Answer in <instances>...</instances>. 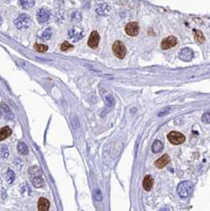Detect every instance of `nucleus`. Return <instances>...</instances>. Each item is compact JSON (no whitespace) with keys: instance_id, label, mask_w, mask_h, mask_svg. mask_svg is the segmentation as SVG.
I'll return each instance as SVG.
<instances>
[{"instance_id":"bb28decb","label":"nucleus","mask_w":210,"mask_h":211,"mask_svg":"<svg viewBox=\"0 0 210 211\" xmlns=\"http://www.w3.org/2000/svg\"><path fill=\"white\" fill-rule=\"evenodd\" d=\"M71 48H73V47H72V45H71V44H69L68 42H63V43L61 44V47H60V49H61L62 51H67V50L71 49Z\"/></svg>"},{"instance_id":"7ed1b4c3","label":"nucleus","mask_w":210,"mask_h":211,"mask_svg":"<svg viewBox=\"0 0 210 211\" xmlns=\"http://www.w3.org/2000/svg\"><path fill=\"white\" fill-rule=\"evenodd\" d=\"M112 49H113V53L117 57L124 58V57H126L127 49H126V46L124 45V43H122L121 41H116L113 44Z\"/></svg>"},{"instance_id":"b1692460","label":"nucleus","mask_w":210,"mask_h":211,"mask_svg":"<svg viewBox=\"0 0 210 211\" xmlns=\"http://www.w3.org/2000/svg\"><path fill=\"white\" fill-rule=\"evenodd\" d=\"M108 11H109V7H108L107 5H105V4L100 5V6L98 7V8L96 9V12H97V14H99V15H105V14L108 13Z\"/></svg>"},{"instance_id":"cd10ccee","label":"nucleus","mask_w":210,"mask_h":211,"mask_svg":"<svg viewBox=\"0 0 210 211\" xmlns=\"http://www.w3.org/2000/svg\"><path fill=\"white\" fill-rule=\"evenodd\" d=\"M96 199L97 200H101V199H102V197H101V194H100V191L99 190H96Z\"/></svg>"},{"instance_id":"c756f323","label":"nucleus","mask_w":210,"mask_h":211,"mask_svg":"<svg viewBox=\"0 0 210 211\" xmlns=\"http://www.w3.org/2000/svg\"><path fill=\"white\" fill-rule=\"evenodd\" d=\"M1 115H2V113H1V110H0V117H1Z\"/></svg>"},{"instance_id":"a211bd4d","label":"nucleus","mask_w":210,"mask_h":211,"mask_svg":"<svg viewBox=\"0 0 210 211\" xmlns=\"http://www.w3.org/2000/svg\"><path fill=\"white\" fill-rule=\"evenodd\" d=\"M15 180V173L12 170H8L6 173V181L8 184H12Z\"/></svg>"},{"instance_id":"c85d7f7f","label":"nucleus","mask_w":210,"mask_h":211,"mask_svg":"<svg viewBox=\"0 0 210 211\" xmlns=\"http://www.w3.org/2000/svg\"><path fill=\"white\" fill-rule=\"evenodd\" d=\"M2 24V19H1V17H0V25Z\"/></svg>"},{"instance_id":"ddd939ff","label":"nucleus","mask_w":210,"mask_h":211,"mask_svg":"<svg viewBox=\"0 0 210 211\" xmlns=\"http://www.w3.org/2000/svg\"><path fill=\"white\" fill-rule=\"evenodd\" d=\"M154 185V180L150 175H146L143 180V188L146 191H150Z\"/></svg>"},{"instance_id":"4468645a","label":"nucleus","mask_w":210,"mask_h":211,"mask_svg":"<svg viewBox=\"0 0 210 211\" xmlns=\"http://www.w3.org/2000/svg\"><path fill=\"white\" fill-rule=\"evenodd\" d=\"M12 133V131L9 129L8 126H4L0 130V141H2L4 139H6L7 137H9Z\"/></svg>"},{"instance_id":"6ab92c4d","label":"nucleus","mask_w":210,"mask_h":211,"mask_svg":"<svg viewBox=\"0 0 210 211\" xmlns=\"http://www.w3.org/2000/svg\"><path fill=\"white\" fill-rule=\"evenodd\" d=\"M32 183L35 187L37 188H40L44 185V181L42 180V178L40 176H36L32 178Z\"/></svg>"},{"instance_id":"aec40b11","label":"nucleus","mask_w":210,"mask_h":211,"mask_svg":"<svg viewBox=\"0 0 210 211\" xmlns=\"http://www.w3.org/2000/svg\"><path fill=\"white\" fill-rule=\"evenodd\" d=\"M1 107H2L3 111L5 112L6 118H8V119H12V118H13V114H12V111L10 110V108L8 107V105L5 104V103H2V104H1Z\"/></svg>"},{"instance_id":"20e7f679","label":"nucleus","mask_w":210,"mask_h":211,"mask_svg":"<svg viewBox=\"0 0 210 211\" xmlns=\"http://www.w3.org/2000/svg\"><path fill=\"white\" fill-rule=\"evenodd\" d=\"M167 138L170 143L174 145H180L185 141V136L178 131H171L167 134Z\"/></svg>"},{"instance_id":"393cba45","label":"nucleus","mask_w":210,"mask_h":211,"mask_svg":"<svg viewBox=\"0 0 210 211\" xmlns=\"http://www.w3.org/2000/svg\"><path fill=\"white\" fill-rule=\"evenodd\" d=\"M34 48H35L36 51L40 52V53H44L48 50V47H47L46 45H42V44H36L34 46Z\"/></svg>"},{"instance_id":"f8f14e48","label":"nucleus","mask_w":210,"mask_h":211,"mask_svg":"<svg viewBox=\"0 0 210 211\" xmlns=\"http://www.w3.org/2000/svg\"><path fill=\"white\" fill-rule=\"evenodd\" d=\"M50 207L49 200L45 198H40L38 200V210L39 211H47Z\"/></svg>"},{"instance_id":"423d86ee","label":"nucleus","mask_w":210,"mask_h":211,"mask_svg":"<svg viewBox=\"0 0 210 211\" xmlns=\"http://www.w3.org/2000/svg\"><path fill=\"white\" fill-rule=\"evenodd\" d=\"M126 32L129 36H136L139 33V25L137 22H129L126 25Z\"/></svg>"},{"instance_id":"39448f33","label":"nucleus","mask_w":210,"mask_h":211,"mask_svg":"<svg viewBox=\"0 0 210 211\" xmlns=\"http://www.w3.org/2000/svg\"><path fill=\"white\" fill-rule=\"evenodd\" d=\"M68 37L73 42H78L84 37V32L79 27H73L68 31Z\"/></svg>"},{"instance_id":"f03ea898","label":"nucleus","mask_w":210,"mask_h":211,"mask_svg":"<svg viewBox=\"0 0 210 211\" xmlns=\"http://www.w3.org/2000/svg\"><path fill=\"white\" fill-rule=\"evenodd\" d=\"M30 24V18L26 14H21L15 20V25L19 29L27 28Z\"/></svg>"},{"instance_id":"9d476101","label":"nucleus","mask_w":210,"mask_h":211,"mask_svg":"<svg viewBox=\"0 0 210 211\" xmlns=\"http://www.w3.org/2000/svg\"><path fill=\"white\" fill-rule=\"evenodd\" d=\"M98 43H99V35L97 31H92L90 35V38L88 41L89 46L92 49H96L98 46Z\"/></svg>"},{"instance_id":"a878e982","label":"nucleus","mask_w":210,"mask_h":211,"mask_svg":"<svg viewBox=\"0 0 210 211\" xmlns=\"http://www.w3.org/2000/svg\"><path fill=\"white\" fill-rule=\"evenodd\" d=\"M201 120H202V122H203V123L209 124L210 123V112L204 113L203 116H202V118H201Z\"/></svg>"},{"instance_id":"9b49d317","label":"nucleus","mask_w":210,"mask_h":211,"mask_svg":"<svg viewBox=\"0 0 210 211\" xmlns=\"http://www.w3.org/2000/svg\"><path fill=\"white\" fill-rule=\"evenodd\" d=\"M169 161H170L169 156H168V155H163V156H161V157L160 158L159 160L156 161L155 165H156V167H157L158 168H162V167H165L166 165L169 163Z\"/></svg>"},{"instance_id":"5701e85b","label":"nucleus","mask_w":210,"mask_h":211,"mask_svg":"<svg viewBox=\"0 0 210 211\" xmlns=\"http://www.w3.org/2000/svg\"><path fill=\"white\" fill-rule=\"evenodd\" d=\"M51 36H52V29L47 28L43 31V33L41 35V38H42V40H49L51 38Z\"/></svg>"},{"instance_id":"dca6fc26","label":"nucleus","mask_w":210,"mask_h":211,"mask_svg":"<svg viewBox=\"0 0 210 211\" xmlns=\"http://www.w3.org/2000/svg\"><path fill=\"white\" fill-rule=\"evenodd\" d=\"M18 152L21 155H26L28 153V148L26 146V143L20 142L18 144Z\"/></svg>"},{"instance_id":"1a4fd4ad","label":"nucleus","mask_w":210,"mask_h":211,"mask_svg":"<svg viewBox=\"0 0 210 211\" xmlns=\"http://www.w3.org/2000/svg\"><path fill=\"white\" fill-rule=\"evenodd\" d=\"M176 44H177L176 37H174V36H169V37H167V38H166L165 40L161 42V49L162 50L170 49V48L174 47Z\"/></svg>"},{"instance_id":"4be33fe9","label":"nucleus","mask_w":210,"mask_h":211,"mask_svg":"<svg viewBox=\"0 0 210 211\" xmlns=\"http://www.w3.org/2000/svg\"><path fill=\"white\" fill-rule=\"evenodd\" d=\"M9 156V150H8V147L3 145L0 147V157L3 158V159H6Z\"/></svg>"},{"instance_id":"6e6552de","label":"nucleus","mask_w":210,"mask_h":211,"mask_svg":"<svg viewBox=\"0 0 210 211\" xmlns=\"http://www.w3.org/2000/svg\"><path fill=\"white\" fill-rule=\"evenodd\" d=\"M179 57L184 62H190L194 57V52L190 48H184L179 53Z\"/></svg>"},{"instance_id":"2eb2a0df","label":"nucleus","mask_w":210,"mask_h":211,"mask_svg":"<svg viewBox=\"0 0 210 211\" xmlns=\"http://www.w3.org/2000/svg\"><path fill=\"white\" fill-rule=\"evenodd\" d=\"M163 150V144L160 140H156L152 145V151L154 153H160Z\"/></svg>"},{"instance_id":"412c9836","label":"nucleus","mask_w":210,"mask_h":211,"mask_svg":"<svg viewBox=\"0 0 210 211\" xmlns=\"http://www.w3.org/2000/svg\"><path fill=\"white\" fill-rule=\"evenodd\" d=\"M194 38L198 43H203L204 42V36L199 30H194Z\"/></svg>"},{"instance_id":"0eeeda50","label":"nucleus","mask_w":210,"mask_h":211,"mask_svg":"<svg viewBox=\"0 0 210 211\" xmlns=\"http://www.w3.org/2000/svg\"><path fill=\"white\" fill-rule=\"evenodd\" d=\"M50 19V12L45 9V8H42L38 11L37 13V21H39V24H45V22H47L49 21Z\"/></svg>"},{"instance_id":"f3484780","label":"nucleus","mask_w":210,"mask_h":211,"mask_svg":"<svg viewBox=\"0 0 210 211\" xmlns=\"http://www.w3.org/2000/svg\"><path fill=\"white\" fill-rule=\"evenodd\" d=\"M20 4L22 8L29 9L34 5V0H20Z\"/></svg>"},{"instance_id":"f257e3e1","label":"nucleus","mask_w":210,"mask_h":211,"mask_svg":"<svg viewBox=\"0 0 210 211\" xmlns=\"http://www.w3.org/2000/svg\"><path fill=\"white\" fill-rule=\"evenodd\" d=\"M193 190L194 187L189 181H184V182H181L177 186V193L183 199L191 197V195L193 194Z\"/></svg>"}]
</instances>
